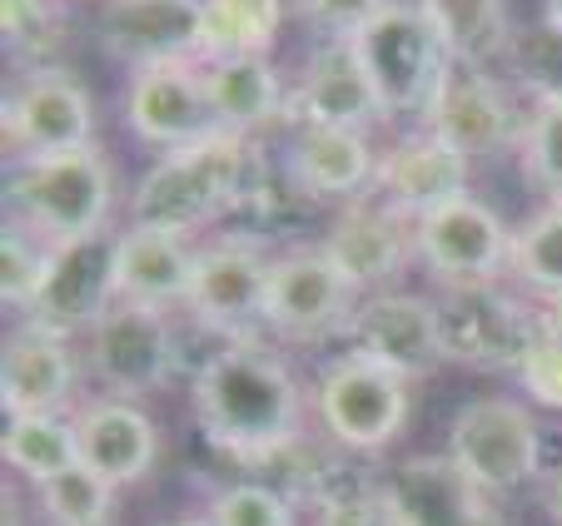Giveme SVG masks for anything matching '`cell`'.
Listing matches in <instances>:
<instances>
[{
	"mask_svg": "<svg viewBox=\"0 0 562 526\" xmlns=\"http://www.w3.org/2000/svg\"><path fill=\"white\" fill-rule=\"evenodd\" d=\"M308 398L265 338L214 343L190 378V412L204 443L239 467H274L304 447Z\"/></svg>",
	"mask_w": 562,
	"mask_h": 526,
	"instance_id": "cell-1",
	"label": "cell"
},
{
	"mask_svg": "<svg viewBox=\"0 0 562 526\" xmlns=\"http://www.w3.org/2000/svg\"><path fill=\"white\" fill-rule=\"evenodd\" d=\"M255 199V145L234 129H210L204 139L165 149L130 194V229L194 239L214 219Z\"/></svg>",
	"mask_w": 562,
	"mask_h": 526,
	"instance_id": "cell-2",
	"label": "cell"
},
{
	"mask_svg": "<svg viewBox=\"0 0 562 526\" xmlns=\"http://www.w3.org/2000/svg\"><path fill=\"white\" fill-rule=\"evenodd\" d=\"M110 204H115V174H110V159L100 145L21 159L5 169L11 224H25L45 243L100 233L110 224Z\"/></svg>",
	"mask_w": 562,
	"mask_h": 526,
	"instance_id": "cell-3",
	"label": "cell"
},
{
	"mask_svg": "<svg viewBox=\"0 0 562 526\" xmlns=\"http://www.w3.org/2000/svg\"><path fill=\"white\" fill-rule=\"evenodd\" d=\"M308 398H314V418L324 422L329 443L359 457L393 447L408 422V378L373 363L359 347L324 363Z\"/></svg>",
	"mask_w": 562,
	"mask_h": 526,
	"instance_id": "cell-4",
	"label": "cell"
},
{
	"mask_svg": "<svg viewBox=\"0 0 562 526\" xmlns=\"http://www.w3.org/2000/svg\"><path fill=\"white\" fill-rule=\"evenodd\" d=\"M353 45H359V60L369 70L373 90L383 95V105H389V115L424 119L438 84L453 70V55H448L443 35L434 31V21L418 11V0L414 5L389 0L379 21L353 35Z\"/></svg>",
	"mask_w": 562,
	"mask_h": 526,
	"instance_id": "cell-5",
	"label": "cell"
},
{
	"mask_svg": "<svg viewBox=\"0 0 562 526\" xmlns=\"http://www.w3.org/2000/svg\"><path fill=\"white\" fill-rule=\"evenodd\" d=\"M363 294L344 278V268L324 253V243L284 249L269 263V298L265 328L284 343H329L353 333Z\"/></svg>",
	"mask_w": 562,
	"mask_h": 526,
	"instance_id": "cell-6",
	"label": "cell"
},
{
	"mask_svg": "<svg viewBox=\"0 0 562 526\" xmlns=\"http://www.w3.org/2000/svg\"><path fill=\"white\" fill-rule=\"evenodd\" d=\"M448 457L473 477L483 492L508 496L538 482L542 472V427L518 398H473L448 422Z\"/></svg>",
	"mask_w": 562,
	"mask_h": 526,
	"instance_id": "cell-7",
	"label": "cell"
},
{
	"mask_svg": "<svg viewBox=\"0 0 562 526\" xmlns=\"http://www.w3.org/2000/svg\"><path fill=\"white\" fill-rule=\"evenodd\" d=\"M269 253L259 233H220V239L194 249V278H190V318L214 333L220 343H245L265 328V298H269Z\"/></svg>",
	"mask_w": 562,
	"mask_h": 526,
	"instance_id": "cell-8",
	"label": "cell"
},
{
	"mask_svg": "<svg viewBox=\"0 0 562 526\" xmlns=\"http://www.w3.org/2000/svg\"><path fill=\"white\" fill-rule=\"evenodd\" d=\"M115 263H120V233L100 229L86 239H65L50 243V263H45V284L35 294V304L25 308V323L45 338H80L120 304L115 284Z\"/></svg>",
	"mask_w": 562,
	"mask_h": 526,
	"instance_id": "cell-9",
	"label": "cell"
},
{
	"mask_svg": "<svg viewBox=\"0 0 562 526\" xmlns=\"http://www.w3.org/2000/svg\"><path fill=\"white\" fill-rule=\"evenodd\" d=\"M438 318H443L448 363L483 368V373H508V378H518L522 358H528L532 343L542 338L538 308L518 304V298L503 294L498 284L443 288Z\"/></svg>",
	"mask_w": 562,
	"mask_h": 526,
	"instance_id": "cell-10",
	"label": "cell"
},
{
	"mask_svg": "<svg viewBox=\"0 0 562 526\" xmlns=\"http://www.w3.org/2000/svg\"><path fill=\"white\" fill-rule=\"evenodd\" d=\"M86 363L110 398L139 402L159 392L180 368V333L165 308L115 304L86 333Z\"/></svg>",
	"mask_w": 562,
	"mask_h": 526,
	"instance_id": "cell-11",
	"label": "cell"
},
{
	"mask_svg": "<svg viewBox=\"0 0 562 526\" xmlns=\"http://www.w3.org/2000/svg\"><path fill=\"white\" fill-rule=\"evenodd\" d=\"M0 110H5L0 129H5L11 164L95 145V100H90V90L65 65L21 70V80L5 90Z\"/></svg>",
	"mask_w": 562,
	"mask_h": 526,
	"instance_id": "cell-12",
	"label": "cell"
},
{
	"mask_svg": "<svg viewBox=\"0 0 562 526\" xmlns=\"http://www.w3.org/2000/svg\"><path fill=\"white\" fill-rule=\"evenodd\" d=\"M414 233H418V263H424L443 288L498 284V278L508 274L513 229L498 219V209H488L477 194H463V199L424 214V219L414 224Z\"/></svg>",
	"mask_w": 562,
	"mask_h": 526,
	"instance_id": "cell-13",
	"label": "cell"
},
{
	"mask_svg": "<svg viewBox=\"0 0 562 526\" xmlns=\"http://www.w3.org/2000/svg\"><path fill=\"white\" fill-rule=\"evenodd\" d=\"M379 487L398 526H508L498 496L483 492L448 453L404 457Z\"/></svg>",
	"mask_w": 562,
	"mask_h": 526,
	"instance_id": "cell-14",
	"label": "cell"
},
{
	"mask_svg": "<svg viewBox=\"0 0 562 526\" xmlns=\"http://www.w3.org/2000/svg\"><path fill=\"white\" fill-rule=\"evenodd\" d=\"M204 0H100L95 41L125 70L200 60Z\"/></svg>",
	"mask_w": 562,
	"mask_h": 526,
	"instance_id": "cell-15",
	"label": "cell"
},
{
	"mask_svg": "<svg viewBox=\"0 0 562 526\" xmlns=\"http://www.w3.org/2000/svg\"><path fill=\"white\" fill-rule=\"evenodd\" d=\"M389 105L373 90L369 70L359 60L353 41H318L304 60V75L289 90V115L284 125H329V129H359L369 135L373 125H383Z\"/></svg>",
	"mask_w": 562,
	"mask_h": 526,
	"instance_id": "cell-16",
	"label": "cell"
},
{
	"mask_svg": "<svg viewBox=\"0 0 562 526\" xmlns=\"http://www.w3.org/2000/svg\"><path fill=\"white\" fill-rule=\"evenodd\" d=\"M353 347L369 353L373 363L393 368L398 378H428L434 368L448 363L443 347V318H438V298L404 294V288H383L359 304L353 318Z\"/></svg>",
	"mask_w": 562,
	"mask_h": 526,
	"instance_id": "cell-17",
	"label": "cell"
},
{
	"mask_svg": "<svg viewBox=\"0 0 562 526\" xmlns=\"http://www.w3.org/2000/svg\"><path fill=\"white\" fill-rule=\"evenodd\" d=\"M324 253H329L344 268V278L369 298V294H383V288L418 259V233H414V219H404V214L389 209L383 199L363 194V199L344 204L339 219L329 224Z\"/></svg>",
	"mask_w": 562,
	"mask_h": 526,
	"instance_id": "cell-18",
	"label": "cell"
},
{
	"mask_svg": "<svg viewBox=\"0 0 562 526\" xmlns=\"http://www.w3.org/2000/svg\"><path fill=\"white\" fill-rule=\"evenodd\" d=\"M468 164L448 139H438L428 125L398 135L389 149H379V174H373V199L398 209L404 219H424V214L443 209V204L468 194Z\"/></svg>",
	"mask_w": 562,
	"mask_h": 526,
	"instance_id": "cell-19",
	"label": "cell"
},
{
	"mask_svg": "<svg viewBox=\"0 0 562 526\" xmlns=\"http://www.w3.org/2000/svg\"><path fill=\"white\" fill-rule=\"evenodd\" d=\"M418 125H428L438 139H448L463 159L498 155L503 145L522 139L508 90L498 84V75L477 70V65H453L448 70V80L438 84L434 105H428V115Z\"/></svg>",
	"mask_w": 562,
	"mask_h": 526,
	"instance_id": "cell-20",
	"label": "cell"
},
{
	"mask_svg": "<svg viewBox=\"0 0 562 526\" xmlns=\"http://www.w3.org/2000/svg\"><path fill=\"white\" fill-rule=\"evenodd\" d=\"M125 125H130V135L155 149H180L210 135L214 115H210V100H204V84H200V60L130 70Z\"/></svg>",
	"mask_w": 562,
	"mask_h": 526,
	"instance_id": "cell-21",
	"label": "cell"
},
{
	"mask_svg": "<svg viewBox=\"0 0 562 526\" xmlns=\"http://www.w3.org/2000/svg\"><path fill=\"white\" fill-rule=\"evenodd\" d=\"M379 174L369 135L359 129H329V125H289L284 145V184L304 199H363Z\"/></svg>",
	"mask_w": 562,
	"mask_h": 526,
	"instance_id": "cell-22",
	"label": "cell"
},
{
	"mask_svg": "<svg viewBox=\"0 0 562 526\" xmlns=\"http://www.w3.org/2000/svg\"><path fill=\"white\" fill-rule=\"evenodd\" d=\"M70 418L75 443H80V467L105 477L110 487H130L139 477H149V467L159 457V427L139 402L100 392V398L80 402Z\"/></svg>",
	"mask_w": 562,
	"mask_h": 526,
	"instance_id": "cell-23",
	"label": "cell"
},
{
	"mask_svg": "<svg viewBox=\"0 0 562 526\" xmlns=\"http://www.w3.org/2000/svg\"><path fill=\"white\" fill-rule=\"evenodd\" d=\"M75 353L65 338H45L35 328L5 338L0 353V408L5 418L21 412H75Z\"/></svg>",
	"mask_w": 562,
	"mask_h": 526,
	"instance_id": "cell-24",
	"label": "cell"
},
{
	"mask_svg": "<svg viewBox=\"0 0 562 526\" xmlns=\"http://www.w3.org/2000/svg\"><path fill=\"white\" fill-rule=\"evenodd\" d=\"M200 84L210 100L214 129H234V135L255 139L259 129L279 125L289 115V90L269 55H220V60H200Z\"/></svg>",
	"mask_w": 562,
	"mask_h": 526,
	"instance_id": "cell-25",
	"label": "cell"
},
{
	"mask_svg": "<svg viewBox=\"0 0 562 526\" xmlns=\"http://www.w3.org/2000/svg\"><path fill=\"white\" fill-rule=\"evenodd\" d=\"M194 249L200 243L180 239V233H155V229H125L120 233V263L115 284L120 304H145V308H184L194 278Z\"/></svg>",
	"mask_w": 562,
	"mask_h": 526,
	"instance_id": "cell-26",
	"label": "cell"
},
{
	"mask_svg": "<svg viewBox=\"0 0 562 526\" xmlns=\"http://www.w3.org/2000/svg\"><path fill=\"white\" fill-rule=\"evenodd\" d=\"M0 457H5V467L21 472L31 487H45L50 477L80 467L75 418L70 412H21V418H5Z\"/></svg>",
	"mask_w": 562,
	"mask_h": 526,
	"instance_id": "cell-27",
	"label": "cell"
},
{
	"mask_svg": "<svg viewBox=\"0 0 562 526\" xmlns=\"http://www.w3.org/2000/svg\"><path fill=\"white\" fill-rule=\"evenodd\" d=\"M418 11L443 35L453 65L488 70L508 50V0H418Z\"/></svg>",
	"mask_w": 562,
	"mask_h": 526,
	"instance_id": "cell-28",
	"label": "cell"
},
{
	"mask_svg": "<svg viewBox=\"0 0 562 526\" xmlns=\"http://www.w3.org/2000/svg\"><path fill=\"white\" fill-rule=\"evenodd\" d=\"M284 31V0H204L200 60L269 55Z\"/></svg>",
	"mask_w": 562,
	"mask_h": 526,
	"instance_id": "cell-29",
	"label": "cell"
},
{
	"mask_svg": "<svg viewBox=\"0 0 562 526\" xmlns=\"http://www.w3.org/2000/svg\"><path fill=\"white\" fill-rule=\"evenodd\" d=\"M508 274L522 288H532L542 304L562 298V199H548L538 214H528L513 229Z\"/></svg>",
	"mask_w": 562,
	"mask_h": 526,
	"instance_id": "cell-30",
	"label": "cell"
},
{
	"mask_svg": "<svg viewBox=\"0 0 562 526\" xmlns=\"http://www.w3.org/2000/svg\"><path fill=\"white\" fill-rule=\"evenodd\" d=\"M522 174L548 199H562V84H542L522 115Z\"/></svg>",
	"mask_w": 562,
	"mask_h": 526,
	"instance_id": "cell-31",
	"label": "cell"
},
{
	"mask_svg": "<svg viewBox=\"0 0 562 526\" xmlns=\"http://www.w3.org/2000/svg\"><path fill=\"white\" fill-rule=\"evenodd\" d=\"M45 526H110L115 522V487L95 477L90 467H70V472L50 477L35 487Z\"/></svg>",
	"mask_w": 562,
	"mask_h": 526,
	"instance_id": "cell-32",
	"label": "cell"
},
{
	"mask_svg": "<svg viewBox=\"0 0 562 526\" xmlns=\"http://www.w3.org/2000/svg\"><path fill=\"white\" fill-rule=\"evenodd\" d=\"M0 31H5V50L21 60V70H50L65 41L55 0H0Z\"/></svg>",
	"mask_w": 562,
	"mask_h": 526,
	"instance_id": "cell-33",
	"label": "cell"
},
{
	"mask_svg": "<svg viewBox=\"0 0 562 526\" xmlns=\"http://www.w3.org/2000/svg\"><path fill=\"white\" fill-rule=\"evenodd\" d=\"M45 263H50V243L31 233L25 224H5L0 233V298L5 308H31L45 284Z\"/></svg>",
	"mask_w": 562,
	"mask_h": 526,
	"instance_id": "cell-34",
	"label": "cell"
},
{
	"mask_svg": "<svg viewBox=\"0 0 562 526\" xmlns=\"http://www.w3.org/2000/svg\"><path fill=\"white\" fill-rule=\"evenodd\" d=\"M204 516H210L214 526H294L289 496L265 482H234V487H224V492H214Z\"/></svg>",
	"mask_w": 562,
	"mask_h": 526,
	"instance_id": "cell-35",
	"label": "cell"
},
{
	"mask_svg": "<svg viewBox=\"0 0 562 526\" xmlns=\"http://www.w3.org/2000/svg\"><path fill=\"white\" fill-rule=\"evenodd\" d=\"M389 0H289L299 25L318 35V41H353L359 31H369L383 15Z\"/></svg>",
	"mask_w": 562,
	"mask_h": 526,
	"instance_id": "cell-36",
	"label": "cell"
},
{
	"mask_svg": "<svg viewBox=\"0 0 562 526\" xmlns=\"http://www.w3.org/2000/svg\"><path fill=\"white\" fill-rule=\"evenodd\" d=\"M318 526H398V522H393L379 482H353V487H329L318 496Z\"/></svg>",
	"mask_w": 562,
	"mask_h": 526,
	"instance_id": "cell-37",
	"label": "cell"
},
{
	"mask_svg": "<svg viewBox=\"0 0 562 526\" xmlns=\"http://www.w3.org/2000/svg\"><path fill=\"white\" fill-rule=\"evenodd\" d=\"M518 382H522V392H528L538 408H558L562 412V353L558 347H548L538 338L532 353L522 358V368H518Z\"/></svg>",
	"mask_w": 562,
	"mask_h": 526,
	"instance_id": "cell-38",
	"label": "cell"
},
{
	"mask_svg": "<svg viewBox=\"0 0 562 526\" xmlns=\"http://www.w3.org/2000/svg\"><path fill=\"white\" fill-rule=\"evenodd\" d=\"M538 328H542V343L562 353V298H548V304L538 308Z\"/></svg>",
	"mask_w": 562,
	"mask_h": 526,
	"instance_id": "cell-39",
	"label": "cell"
},
{
	"mask_svg": "<svg viewBox=\"0 0 562 526\" xmlns=\"http://www.w3.org/2000/svg\"><path fill=\"white\" fill-rule=\"evenodd\" d=\"M542 25H548V35L562 41V0H542Z\"/></svg>",
	"mask_w": 562,
	"mask_h": 526,
	"instance_id": "cell-40",
	"label": "cell"
},
{
	"mask_svg": "<svg viewBox=\"0 0 562 526\" xmlns=\"http://www.w3.org/2000/svg\"><path fill=\"white\" fill-rule=\"evenodd\" d=\"M548 502H552V516H558V526H562V467H558V477H552V487H548Z\"/></svg>",
	"mask_w": 562,
	"mask_h": 526,
	"instance_id": "cell-41",
	"label": "cell"
},
{
	"mask_svg": "<svg viewBox=\"0 0 562 526\" xmlns=\"http://www.w3.org/2000/svg\"><path fill=\"white\" fill-rule=\"evenodd\" d=\"M165 526H214L210 516H184V522H165Z\"/></svg>",
	"mask_w": 562,
	"mask_h": 526,
	"instance_id": "cell-42",
	"label": "cell"
}]
</instances>
